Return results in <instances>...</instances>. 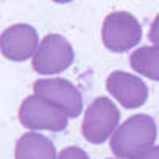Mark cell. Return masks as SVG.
Returning a JSON list of instances; mask_svg holds the SVG:
<instances>
[{
  "mask_svg": "<svg viewBox=\"0 0 159 159\" xmlns=\"http://www.w3.org/2000/svg\"><path fill=\"white\" fill-rule=\"evenodd\" d=\"M157 137L154 119L148 115H134L119 126L110 139V147L116 157L130 159L153 147Z\"/></svg>",
  "mask_w": 159,
  "mask_h": 159,
  "instance_id": "6da1fadb",
  "label": "cell"
},
{
  "mask_svg": "<svg viewBox=\"0 0 159 159\" xmlns=\"http://www.w3.org/2000/svg\"><path fill=\"white\" fill-rule=\"evenodd\" d=\"M142 25L134 15L127 11H113L102 24V42L113 52L129 51L140 43Z\"/></svg>",
  "mask_w": 159,
  "mask_h": 159,
  "instance_id": "7a4b0ae2",
  "label": "cell"
},
{
  "mask_svg": "<svg viewBox=\"0 0 159 159\" xmlns=\"http://www.w3.org/2000/svg\"><path fill=\"white\" fill-rule=\"evenodd\" d=\"M19 121L30 130L61 132L69 126V116L56 105L34 94L22 100L19 107Z\"/></svg>",
  "mask_w": 159,
  "mask_h": 159,
  "instance_id": "3957f363",
  "label": "cell"
},
{
  "mask_svg": "<svg viewBox=\"0 0 159 159\" xmlns=\"http://www.w3.org/2000/svg\"><path fill=\"white\" fill-rule=\"evenodd\" d=\"M119 118V110L108 97H97L84 113L81 126L83 137L92 145L103 143L113 135Z\"/></svg>",
  "mask_w": 159,
  "mask_h": 159,
  "instance_id": "277c9868",
  "label": "cell"
},
{
  "mask_svg": "<svg viewBox=\"0 0 159 159\" xmlns=\"http://www.w3.org/2000/svg\"><path fill=\"white\" fill-rule=\"evenodd\" d=\"M75 52L72 45L59 34L46 35L32 57V69L42 75H54L67 70L73 64Z\"/></svg>",
  "mask_w": 159,
  "mask_h": 159,
  "instance_id": "5b68a950",
  "label": "cell"
},
{
  "mask_svg": "<svg viewBox=\"0 0 159 159\" xmlns=\"http://www.w3.org/2000/svg\"><path fill=\"white\" fill-rule=\"evenodd\" d=\"M34 94L61 108L69 118H76L83 110V99L76 86L64 78H43L34 83Z\"/></svg>",
  "mask_w": 159,
  "mask_h": 159,
  "instance_id": "8992f818",
  "label": "cell"
},
{
  "mask_svg": "<svg viewBox=\"0 0 159 159\" xmlns=\"http://www.w3.org/2000/svg\"><path fill=\"white\" fill-rule=\"evenodd\" d=\"M38 45V34L29 24H13L0 35V52L15 62L32 57Z\"/></svg>",
  "mask_w": 159,
  "mask_h": 159,
  "instance_id": "52a82bcc",
  "label": "cell"
},
{
  "mask_svg": "<svg viewBox=\"0 0 159 159\" xmlns=\"http://www.w3.org/2000/svg\"><path fill=\"white\" fill-rule=\"evenodd\" d=\"M107 91L124 108H139L148 99V88L139 76L116 70L107 78Z\"/></svg>",
  "mask_w": 159,
  "mask_h": 159,
  "instance_id": "ba28073f",
  "label": "cell"
},
{
  "mask_svg": "<svg viewBox=\"0 0 159 159\" xmlns=\"http://www.w3.org/2000/svg\"><path fill=\"white\" fill-rule=\"evenodd\" d=\"M16 159H57L52 142L37 132H27L18 139L15 148Z\"/></svg>",
  "mask_w": 159,
  "mask_h": 159,
  "instance_id": "9c48e42d",
  "label": "cell"
},
{
  "mask_svg": "<svg viewBox=\"0 0 159 159\" xmlns=\"http://www.w3.org/2000/svg\"><path fill=\"white\" fill-rule=\"evenodd\" d=\"M130 67L137 73L159 81V48L157 46H142L135 49L129 57Z\"/></svg>",
  "mask_w": 159,
  "mask_h": 159,
  "instance_id": "30bf717a",
  "label": "cell"
},
{
  "mask_svg": "<svg viewBox=\"0 0 159 159\" xmlns=\"http://www.w3.org/2000/svg\"><path fill=\"white\" fill-rule=\"evenodd\" d=\"M57 159H89V156L86 154L84 150L78 147H67L61 151Z\"/></svg>",
  "mask_w": 159,
  "mask_h": 159,
  "instance_id": "8fae6325",
  "label": "cell"
},
{
  "mask_svg": "<svg viewBox=\"0 0 159 159\" xmlns=\"http://www.w3.org/2000/svg\"><path fill=\"white\" fill-rule=\"evenodd\" d=\"M148 37H150V42L159 48V15H157V16L154 18V21L151 22V27H150Z\"/></svg>",
  "mask_w": 159,
  "mask_h": 159,
  "instance_id": "7c38bea8",
  "label": "cell"
},
{
  "mask_svg": "<svg viewBox=\"0 0 159 159\" xmlns=\"http://www.w3.org/2000/svg\"><path fill=\"white\" fill-rule=\"evenodd\" d=\"M130 159H159V145L157 147H150L148 150L142 151L140 154L130 157Z\"/></svg>",
  "mask_w": 159,
  "mask_h": 159,
  "instance_id": "4fadbf2b",
  "label": "cell"
},
{
  "mask_svg": "<svg viewBox=\"0 0 159 159\" xmlns=\"http://www.w3.org/2000/svg\"><path fill=\"white\" fill-rule=\"evenodd\" d=\"M52 2H56V3H70V2H73V0H52Z\"/></svg>",
  "mask_w": 159,
  "mask_h": 159,
  "instance_id": "5bb4252c",
  "label": "cell"
}]
</instances>
